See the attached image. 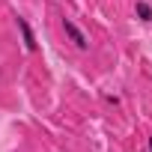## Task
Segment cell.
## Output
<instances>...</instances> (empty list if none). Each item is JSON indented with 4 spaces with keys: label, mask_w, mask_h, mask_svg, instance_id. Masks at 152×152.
Segmentation results:
<instances>
[{
    "label": "cell",
    "mask_w": 152,
    "mask_h": 152,
    "mask_svg": "<svg viewBox=\"0 0 152 152\" xmlns=\"http://www.w3.org/2000/svg\"><path fill=\"white\" fill-rule=\"evenodd\" d=\"M149 152H152V137H149Z\"/></svg>",
    "instance_id": "277c9868"
},
{
    "label": "cell",
    "mask_w": 152,
    "mask_h": 152,
    "mask_svg": "<svg viewBox=\"0 0 152 152\" xmlns=\"http://www.w3.org/2000/svg\"><path fill=\"white\" fill-rule=\"evenodd\" d=\"M63 30H66V36L75 42V48H78V51H87V48H90V36L75 24L72 18H63Z\"/></svg>",
    "instance_id": "6da1fadb"
},
{
    "label": "cell",
    "mask_w": 152,
    "mask_h": 152,
    "mask_svg": "<svg viewBox=\"0 0 152 152\" xmlns=\"http://www.w3.org/2000/svg\"><path fill=\"white\" fill-rule=\"evenodd\" d=\"M134 12H137L140 21H152V6L146 3V0H137V3H134Z\"/></svg>",
    "instance_id": "3957f363"
},
{
    "label": "cell",
    "mask_w": 152,
    "mask_h": 152,
    "mask_svg": "<svg viewBox=\"0 0 152 152\" xmlns=\"http://www.w3.org/2000/svg\"><path fill=\"white\" fill-rule=\"evenodd\" d=\"M15 21H18V30H21L24 48H27V51H36V48H39V42H36V36H33V27H30V21H27V18H21V15H18Z\"/></svg>",
    "instance_id": "7a4b0ae2"
}]
</instances>
